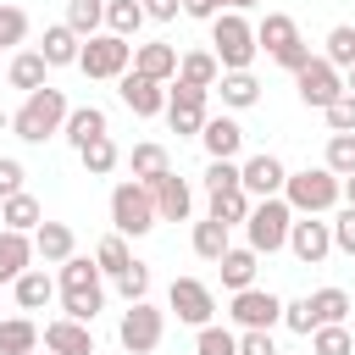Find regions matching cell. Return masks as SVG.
I'll use <instances>...</instances> for the list:
<instances>
[{
  "mask_svg": "<svg viewBox=\"0 0 355 355\" xmlns=\"http://www.w3.org/2000/svg\"><path fill=\"white\" fill-rule=\"evenodd\" d=\"M67 116H72V105H67V94L61 89H33V94H22V105L11 111V133L22 139V144H44V139H55L61 128H67Z\"/></svg>",
  "mask_w": 355,
  "mask_h": 355,
  "instance_id": "1",
  "label": "cell"
},
{
  "mask_svg": "<svg viewBox=\"0 0 355 355\" xmlns=\"http://www.w3.org/2000/svg\"><path fill=\"white\" fill-rule=\"evenodd\" d=\"M55 283H61V316H72V322H94L100 316V305H105V272L89 255L61 261Z\"/></svg>",
  "mask_w": 355,
  "mask_h": 355,
  "instance_id": "2",
  "label": "cell"
},
{
  "mask_svg": "<svg viewBox=\"0 0 355 355\" xmlns=\"http://www.w3.org/2000/svg\"><path fill=\"white\" fill-rule=\"evenodd\" d=\"M283 200L294 216H327L338 200H344V178H333L327 166H305V172H288L283 183Z\"/></svg>",
  "mask_w": 355,
  "mask_h": 355,
  "instance_id": "3",
  "label": "cell"
},
{
  "mask_svg": "<svg viewBox=\"0 0 355 355\" xmlns=\"http://www.w3.org/2000/svg\"><path fill=\"white\" fill-rule=\"evenodd\" d=\"M255 50V22H244V11H222L211 22V55L222 61V72H250Z\"/></svg>",
  "mask_w": 355,
  "mask_h": 355,
  "instance_id": "4",
  "label": "cell"
},
{
  "mask_svg": "<svg viewBox=\"0 0 355 355\" xmlns=\"http://www.w3.org/2000/svg\"><path fill=\"white\" fill-rule=\"evenodd\" d=\"M155 222H161V216H155V194H150L139 178H122V183L111 189V227H116L122 239H144Z\"/></svg>",
  "mask_w": 355,
  "mask_h": 355,
  "instance_id": "5",
  "label": "cell"
},
{
  "mask_svg": "<svg viewBox=\"0 0 355 355\" xmlns=\"http://www.w3.org/2000/svg\"><path fill=\"white\" fill-rule=\"evenodd\" d=\"M288 227H294V211H288L283 194H277V200H255V211H250V222H244L255 255H277V250H288Z\"/></svg>",
  "mask_w": 355,
  "mask_h": 355,
  "instance_id": "6",
  "label": "cell"
},
{
  "mask_svg": "<svg viewBox=\"0 0 355 355\" xmlns=\"http://www.w3.org/2000/svg\"><path fill=\"white\" fill-rule=\"evenodd\" d=\"M161 338H166V311H161V305L139 300V305L122 311V322H116V344H122L128 355H150V349H161Z\"/></svg>",
  "mask_w": 355,
  "mask_h": 355,
  "instance_id": "7",
  "label": "cell"
},
{
  "mask_svg": "<svg viewBox=\"0 0 355 355\" xmlns=\"http://www.w3.org/2000/svg\"><path fill=\"white\" fill-rule=\"evenodd\" d=\"M128 67H133V44H128V39H116V33L83 39V55H78V72H83V78H100V83L111 78V83H116Z\"/></svg>",
  "mask_w": 355,
  "mask_h": 355,
  "instance_id": "8",
  "label": "cell"
},
{
  "mask_svg": "<svg viewBox=\"0 0 355 355\" xmlns=\"http://www.w3.org/2000/svg\"><path fill=\"white\" fill-rule=\"evenodd\" d=\"M166 311L200 333V327L216 322V294H211V283H200V277H172V288H166Z\"/></svg>",
  "mask_w": 355,
  "mask_h": 355,
  "instance_id": "9",
  "label": "cell"
},
{
  "mask_svg": "<svg viewBox=\"0 0 355 355\" xmlns=\"http://www.w3.org/2000/svg\"><path fill=\"white\" fill-rule=\"evenodd\" d=\"M205 100H211V89H194V83L172 78V89H166V122H172V133L200 139V128H205V116H211Z\"/></svg>",
  "mask_w": 355,
  "mask_h": 355,
  "instance_id": "10",
  "label": "cell"
},
{
  "mask_svg": "<svg viewBox=\"0 0 355 355\" xmlns=\"http://www.w3.org/2000/svg\"><path fill=\"white\" fill-rule=\"evenodd\" d=\"M227 316L239 322V333H272L283 322V300L272 288H244V294H233Z\"/></svg>",
  "mask_w": 355,
  "mask_h": 355,
  "instance_id": "11",
  "label": "cell"
},
{
  "mask_svg": "<svg viewBox=\"0 0 355 355\" xmlns=\"http://www.w3.org/2000/svg\"><path fill=\"white\" fill-rule=\"evenodd\" d=\"M294 89H300V100H305L311 111H327V105L344 94V72H338L333 61H322V55H316L311 67H300V72H294Z\"/></svg>",
  "mask_w": 355,
  "mask_h": 355,
  "instance_id": "12",
  "label": "cell"
},
{
  "mask_svg": "<svg viewBox=\"0 0 355 355\" xmlns=\"http://www.w3.org/2000/svg\"><path fill=\"white\" fill-rule=\"evenodd\" d=\"M288 250H294L300 266H322V261L333 255V222H322V216H294Z\"/></svg>",
  "mask_w": 355,
  "mask_h": 355,
  "instance_id": "13",
  "label": "cell"
},
{
  "mask_svg": "<svg viewBox=\"0 0 355 355\" xmlns=\"http://www.w3.org/2000/svg\"><path fill=\"white\" fill-rule=\"evenodd\" d=\"M239 172H244V194H250V200H277V194H283V183H288V166H283L272 150H261V155L239 161Z\"/></svg>",
  "mask_w": 355,
  "mask_h": 355,
  "instance_id": "14",
  "label": "cell"
},
{
  "mask_svg": "<svg viewBox=\"0 0 355 355\" xmlns=\"http://www.w3.org/2000/svg\"><path fill=\"white\" fill-rule=\"evenodd\" d=\"M116 94H122V105L133 111V116H161L166 111V83H155V78H144V72H122L116 78Z\"/></svg>",
  "mask_w": 355,
  "mask_h": 355,
  "instance_id": "15",
  "label": "cell"
},
{
  "mask_svg": "<svg viewBox=\"0 0 355 355\" xmlns=\"http://www.w3.org/2000/svg\"><path fill=\"white\" fill-rule=\"evenodd\" d=\"M44 349L50 355H100L94 349V333H89V322H72V316H55V322H44Z\"/></svg>",
  "mask_w": 355,
  "mask_h": 355,
  "instance_id": "16",
  "label": "cell"
},
{
  "mask_svg": "<svg viewBox=\"0 0 355 355\" xmlns=\"http://www.w3.org/2000/svg\"><path fill=\"white\" fill-rule=\"evenodd\" d=\"M178 44H166V39H150V44H133V72H144V78H155V83H172L178 78Z\"/></svg>",
  "mask_w": 355,
  "mask_h": 355,
  "instance_id": "17",
  "label": "cell"
},
{
  "mask_svg": "<svg viewBox=\"0 0 355 355\" xmlns=\"http://www.w3.org/2000/svg\"><path fill=\"white\" fill-rule=\"evenodd\" d=\"M200 144H205L211 161H239V150H244V128H239L233 116H205Z\"/></svg>",
  "mask_w": 355,
  "mask_h": 355,
  "instance_id": "18",
  "label": "cell"
},
{
  "mask_svg": "<svg viewBox=\"0 0 355 355\" xmlns=\"http://www.w3.org/2000/svg\"><path fill=\"white\" fill-rule=\"evenodd\" d=\"M150 194H155V216H161V222H189V211H194V189H189V178L166 172Z\"/></svg>",
  "mask_w": 355,
  "mask_h": 355,
  "instance_id": "19",
  "label": "cell"
},
{
  "mask_svg": "<svg viewBox=\"0 0 355 355\" xmlns=\"http://www.w3.org/2000/svg\"><path fill=\"white\" fill-rule=\"evenodd\" d=\"M255 44H261V50H266V55L277 61V55H283L288 44H300V22H294L288 11H266V17L255 22Z\"/></svg>",
  "mask_w": 355,
  "mask_h": 355,
  "instance_id": "20",
  "label": "cell"
},
{
  "mask_svg": "<svg viewBox=\"0 0 355 355\" xmlns=\"http://www.w3.org/2000/svg\"><path fill=\"white\" fill-rule=\"evenodd\" d=\"M33 255H39L44 266H61V261H72V255H78V239H72V227H67V222H39V233H33Z\"/></svg>",
  "mask_w": 355,
  "mask_h": 355,
  "instance_id": "21",
  "label": "cell"
},
{
  "mask_svg": "<svg viewBox=\"0 0 355 355\" xmlns=\"http://www.w3.org/2000/svg\"><path fill=\"white\" fill-rule=\"evenodd\" d=\"M105 133H111V122H105L100 105H72V116H67V128H61V139H67L72 150H83V144H94V139H105Z\"/></svg>",
  "mask_w": 355,
  "mask_h": 355,
  "instance_id": "22",
  "label": "cell"
},
{
  "mask_svg": "<svg viewBox=\"0 0 355 355\" xmlns=\"http://www.w3.org/2000/svg\"><path fill=\"white\" fill-rule=\"evenodd\" d=\"M255 266H261V255H255L250 244H244V250L233 244V250L216 261V272H222V288H227V294H244V288H255Z\"/></svg>",
  "mask_w": 355,
  "mask_h": 355,
  "instance_id": "23",
  "label": "cell"
},
{
  "mask_svg": "<svg viewBox=\"0 0 355 355\" xmlns=\"http://www.w3.org/2000/svg\"><path fill=\"white\" fill-rule=\"evenodd\" d=\"M11 294H17V305H22V311H44V305L61 294V283H55L44 266H28V272L11 283Z\"/></svg>",
  "mask_w": 355,
  "mask_h": 355,
  "instance_id": "24",
  "label": "cell"
},
{
  "mask_svg": "<svg viewBox=\"0 0 355 355\" xmlns=\"http://www.w3.org/2000/svg\"><path fill=\"white\" fill-rule=\"evenodd\" d=\"M28 266H33V233L0 227V283H17Z\"/></svg>",
  "mask_w": 355,
  "mask_h": 355,
  "instance_id": "25",
  "label": "cell"
},
{
  "mask_svg": "<svg viewBox=\"0 0 355 355\" xmlns=\"http://www.w3.org/2000/svg\"><path fill=\"white\" fill-rule=\"evenodd\" d=\"M128 166H133V178L144 183V189H155L166 172H172V155L155 144V139H144V144H133V155H128Z\"/></svg>",
  "mask_w": 355,
  "mask_h": 355,
  "instance_id": "26",
  "label": "cell"
},
{
  "mask_svg": "<svg viewBox=\"0 0 355 355\" xmlns=\"http://www.w3.org/2000/svg\"><path fill=\"white\" fill-rule=\"evenodd\" d=\"M39 222H44V205L22 189V194H11V200H0V227H11V233H39Z\"/></svg>",
  "mask_w": 355,
  "mask_h": 355,
  "instance_id": "27",
  "label": "cell"
},
{
  "mask_svg": "<svg viewBox=\"0 0 355 355\" xmlns=\"http://www.w3.org/2000/svg\"><path fill=\"white\" fill-rule=\"evenodd\" d=\"M39 55H44L50 67H78V55H83V39H78L67 22H55V28H44V44H39Z\"/></svg>",
  "mask_w": 355,
  "mask_h": 355,
  "instance_id": "28",
  "label": "cell"
},
{
  "mask_svg": "<svg viewBox=\"0 0 355 355\" xmlns=\"http://www.w3.org/2000/svg\"><path fill=\"white\" fill-rule=\"evenodd\" d=\"M44 72H50V61H44L39 50H17L11 67H6V83L22 89V94H33V89H44Z\"/></svg>",
  "mask_w": 355,
  "mask_h": 355,
  "instance_id": "29",
  "label": "cell"
},
{
  "mask_svg": "<svg viewBox=\"0 0 355 355\" xmlns=\"http://www.w3.org/2000/svg\"><path fill=\"white\" fill-rule=\"evenodd\" d=\"M216 94H222L227 111H250L261 100V83H255V72H222L216 78Z\"/></svg>",
  "mask_w": 355,
  "mask_h": 355,
  "instance_id": "30",
  "label": "cell"
},
{
  "mask_svg": "<svg viewBox=\"0 0 355 355\" xmlns=\"http://www.w3.org/2000/svg\"><path fill=\"white\" fill-rule=\"evenodd\" d=\"M189 244H194V255H200V261H211V266H216V261L233 250V227H222V222H211V216H205V222H194V239H189Z\"/></svg>",
  "mask_w": 355,
  "mask_h": 355,
  "instance_id": "31",
  "label": "cell"
},
{
  "mask_svg": "<svg viewBox=\"0 0 355 355\" xmlns=\"http://www.w3.org/2000/svg\"><path fill=\"white\" fill-rule=\"evenodd\" d=\"M44 338H39V327H33V316H6L0 322V355H33Z\"/></svg>",
  "mask_w": 355,
  "mask_h": 355,
  "instance_id": "32",
  "label": "cell"
},
{
  "mask_svg": "<svg viewBox=\"0 0 355 355\" xmlns=\"http://www.w3.org/2000/svg\"><path fill=\"white\" fill-rule=\"evenodd\" d=\"M178 78H183V83H194V89H216V78H222V61H216L211 50H183V61H178Z\"/></svg>",
  "mask_w": 355,
  "mask_h": 355,
  "instance_id": "33",
  "label": "cell"
},
{
  "mask_svg": "<svg viewBox=\"0 0 355 355\" xmlns=\"http://www.w3.org/2000/svg\"><path fill=\"white\" fill-rule=\"evenodd\" d=\"M250 211H255V200H250L244 189L211 194V222H222V227H244V222H250Z\"/></svg>",
  "mask_w": 355,
  "mask_h": 355,
  "instance_id": "34",
  "label": "cell"
},
{
  "mask_svg": "<svg viewBox=\"0 0 355 355\" xmlns=\"http://www.w3.org/2000/svg\"><path fill=\"white\" fill-rule=\"evenodd\" d=\"M144 28V0H105V33L133 39Z\"/></svg>",
  "mask_w": 355,
  "mask_h": 355,
  "instance_id": "35",
  "label": "cell"
},
{
  "mask_svg": "<svg viewBox=\"0 0 355 355\" xmlns=\"http://www.w3.org/2000/svg\"><path fill=\"white\" fill-rule=\"evenodd\" d=\"M78 39H94L105 28V0H67V17H61Z\"/></svg>",
  "mask_w": 355,
  "mask_h": 355,
  "instance_id": "36",
  "label": "cell"
},
{
  "mask_svg": "<svg viewBox=\"0 0 355 355\" xmlns=\"http://www.w3.org/2000/svg\"><path fill=\"white\" fill-rule=\"evenodd\" d=\"M94 266H100V272L116 283V277L133 266V255H128V239H122V233H105V239L94 244Z\"/></svg>",
  "mask_w": 355,
  "mask_h": 355,
  "instance_id": "37",
  "label": "cell"
},
{
  "mask_svg": "<svg viewBox=\"0 0 355 355\" xmlns=\"http://www.w3.org/2000/svg\"><path fill=\"white\" fill-rule=\"evenodd\" d=\"M78 161H83V172H89V178H105V172H116V161H122V150H116V139L105 133V139H94V144H83V150H78Z\"/></svg>",
  "mask_w": 355,
  "mask_h": 355,
  "instance_id": "38",
  "label": "cell"
},
{
  "mask_svg": "<svg viewBox=\"0 0 355 355\" xmlns=\"http://www.w3.org/2000/svg\"><path fill=\"white\" fill-rule=\"evenodd\" d=\"M311 300V311H316V327H338L344 316H349V294L344 288H316V294H305Z\"/></svg>",
  "mask_w": 355,
  "mask_h": 355,
  "instance_id": "39",
  "label": "cell"
},
{
  "mask_svg": "<svg viewBox=\"0 0 355 355\" xmlns=\"http://www.w3.org/2000/svg\"><path fill=\"white\" fill-rule=\"evenodd\" d=\"M322 61H333L338 72H349V67H355V28H349V22L327 28V39H322Z\"/></svg>",
  "mask_w": 355,
  "mask_h": 355,
  "instance_id": "40",
  "label": "cell"
},
{
  "mask_svg": "<svg viewBox=\"0 0 355 355\" xmlns=\"http://www.w3.org/2000/svg\"><path fill=\"white\" fill-rule=\"evenodd\" d=\"M333 178H355V133H333L327 139V161H322Z\"/></svg>",
  "mask_w": 355,
  "mask_h": 355,
  "instance_id": "41",
  "label": "cell"
},
{
  "mask_svg": "<svg viewBox=\"0 0 355 355\" xmlns=\"http://www.w3.org/2000/svg\"><path fill=\"white\" fill-rule=\"evenodd\" d=\"M311 355H355L349 327H344V322H338V327H316V333H311Z\"/></svg>",
  "mask_w": 355,
  "mask_h": 355,
  "instance_id": "42",
  "label": "cell"
},
{
  "mask_svg": "<svg viewBox=\"0 0 355 355\" xmlns=\"http://www.w3.org/2000/svg\"><path fill=\"white\" fill-rule=\"evenodd\" d=\"M194 355H239V333H227V327H200L194 333Z\"/></svg>",
  "mask_w": 355,
  "mask_h": 355,
  "instance_id": "43",
  "label": "cell"
},
{
  "mask_svg": "<svg viewBox=\"0 0 355 355\" xmlns=\"http://www.w3.org/2000/svg\"><path fill=\"white\" fill-rule=\"evenodd\" d=\"M28 28H33V22H28L22 6H0V50H17V44L28 39Z\"/></svg>",
  "mask_w": 355,
  "mask_h": 355,
  "instance_id": "44",
  "label": "cell"
},
{
  "mask_svg": "<svg viewBox=\"0 0 355 355\" xmlns=\"http://www.w3.org/2000/svg\"><path fill=\"white\" fill-rule=\"evenodd\" d=\"M227 189H244L239 161H211V166H205V194H227Z\"/></svg>",
  "mask_w": 355,
  "mask_h": 355,
  "instance_id": "45",
  "label": "cell"
},
{
  "mask_svg": "<svg viewBox=\"0 0 355 355\" xmlns=\"http://www.w3.org/2000/svg\"><path fill=\"white\" fill-rule=\"evenodd\" d=\"M116 294L128 300V305H139V300H150V266L144 261H133L122 277H116Z\"/></svg>",
  "mask_w": 355,
  "mask_h": 355,
  "instance_id": "46",
  "label": "cell"
},
{
  "mask_svg": "<svg viewBox=\"0 0 355 355\" xmlns=\"http://www.w3.org/2000/svg\"><path fill=\"white\" fill-rule=\"evenodd\" d=\"M283 327H294V333H316V311H311V300H283Z\"/></svg>",
  "mask_w": 355,
  "mask_h": 355,
  "instance_id": "47",
  "label": "cell"
},
{
  "mask_svg": "<svg viewBox=\"0 0 355 355\" xmlns=\"http://www.w3.org/2000/svg\"><path fill=\"white\" fill-rule=\"evenodd\" d=\"M322 116H327V128H333V133H355V94H338Z\"/></svg>",
  "mask_w": 355,
  "mask_h": 355,
  "instance_id": "48",
  "label": "cell"
},
{
  "mask_svg": "<svg viewBox=\"0 0 355 355\" xmlns=\"http://www.w3.org/2000/svg\"><path fill=\"white\" fill-rule=\"evenodd\" d=\"M22 161L17 155H0V200H11V194H22Z\"/></svg>",
  "mask_w": 355,
  "mask_h": 355,
  "instance_id": "49",
  "label": "cell"
},
{
  "mask_svg": "<svg viewBox=\"0 0 355 355\" xmlns=\"http://www.w3.org/2000/svg\"><path fill=\"white\" fill-rule=\"evenodd\" d=\"M333 250L355 255V211H349V205H344V211L333 216Z\"/></svg>",
  "mask_w": 355,
  "mask_h": 355,
  "instance_id": "50",
  "label": "cell"
},
{
  "mask_svg": "<svg viewBox=\"0 0 355 355\" xmlns=\"http://www.w3.org/2000/svg\"><path fill=\"white\" fill-rule=\"evenodd\" d=\"M239 355H283L272 344V333H239Z\"/></svg>",
  "mask_w": 355,
  "mask_h": 355,
  "instance_id": "51",
  "label": "cell"
},
{
  "mask_svg": "<svg viewBox=\"0 0 355 355\" xmlns=\"http://www.w3.org/2000/svg\"><path fill=\"white\" fill-rule=\"evenodd\" d=\"M311 61H316V55H311V44H305V39H300V44H288V50L277 55V67H283V72H300V67H311Z\"/></svg>",
  "mask_w": 355,
  "mask_h": 355,
  "instance_id": "52",
  "label": "cell"
},
{
  "mask_svg": "<svg viewBox=\"0 0 355 355\" xmlns=\"http://www.w3.org/2000/svg\"><path fill=\"white\" fill-rule=\"evenodd\" d=\"M183 17H200V22H216V17H222V0H183Z\"/></svg>",
  "mask_w": 355,
  "mask_h": 355,
  "instance_id": "53",
  "label": "cell"
},
{
  "mask_svg": "<svg viewBox=\"0 0 355 355\" xmlns=\"http://www.w3.org/2000/svg\"><path fill=\"white\" fill-rule=\"evenodd\" d=\"M183 11V0H144V17H155V22H172Z\"/></svg>",
  "mask_w": 355,
  "mask_h": 355,
  "instance_id": "54",
  "label": "cell"
},
{
  "mask_svg": "<svg viewBox=\"0 0 355 355\" xmlns=\"http://www.w3.org/2000/svg\"><path fill=\"white\" fill-rule=\"evenodd\" d=\"M250 6H261V0H222V11H250Z\"/></svg>",
  "mask_w": 355,
  "mask_h": 355,
  "instance_id": "55",
  "label": "cell"
},
{
  "mask_svg": "<svg viewBox=\"0 0 355 355\" xmlns=\"http://www.w3.org/2000/svg\"><path fill=\"white\" fill-rule=\"evenodd\" d=\"M344 205L355 211V178H344Z\"/></svg>",
  "mask_w": 355,
  "mask_h": 355,
  "instance_id": "56",
  "label": "cell"
},
{
  "mask_svg": "<svg viewBox=\"0 0 355 355\" xmlns=\"http://www.w3.org/2000/svg\"><path fill=\"white\" fill-rule=\"evenodd\" d=\"M344 94H355V67H349V72H344Z\"/></svg>",
  "mask_w": 355,
  "mask_h": 355,
  "instance_id": "57",
  "label": "cell"
},
{
  "mask_svg": "<svg viewBox=\"0 0 355 355\" xmlns=\"http://www.w3.org/2000/svg\"><path fill=\"white\" fill-rule=\"evenodd\" d=\"M0 128H11V116H6V111H0Z\"/></svg>",
  "mask_w": 355,
  "mask_h": 355,
  "instance_id": "58",
  "label": "cell"
},
{
  "mask_svg": "<svg viewBox=\"0 0 355 355\" xmlns=\"http://www.w3.org/2000/svg\"><path fill=\"white\" fill-rule=\"evenodd\" d=\"M33 355H39V349H33ZM44 355H50V349H44Z\"/></svg>",
  "mask_w": 355,
  "mask_h": 355,
  "instance_id": "59",
  "label": "cell"
}]
</instances>
